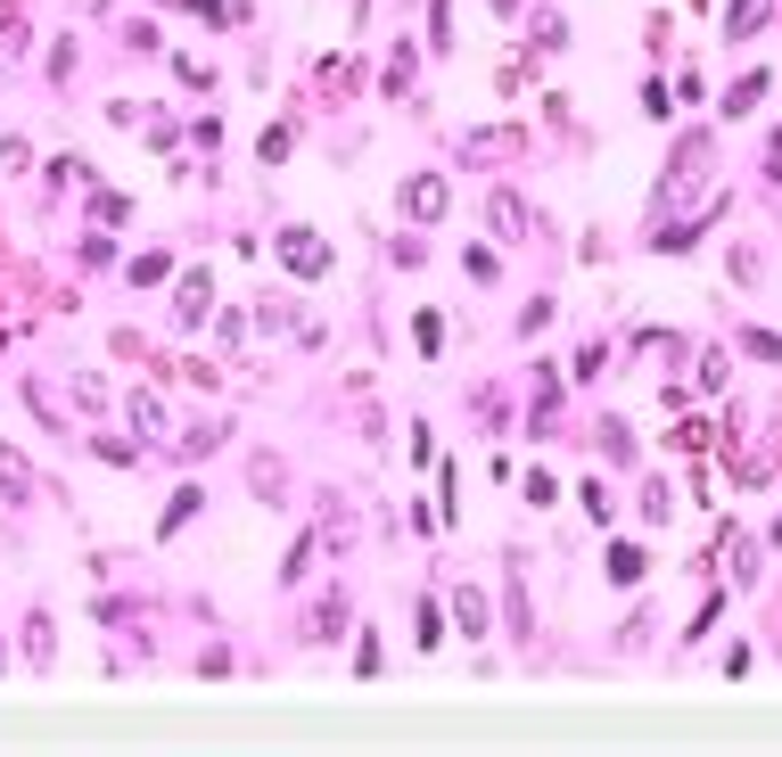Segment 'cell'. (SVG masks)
Returning <instances> with one entry per match:
<instances>
[{"instance_id": "cell-1", "label": "cell", "mask_w": 782, "mask_h": 757, "mask_svg": "<svg viewBox=\"0 0 782 757\" xmlns=\"http://www.w3.org/2000/svg\"><path fill=\"white\" fill-rule=\"evenodd\" d=\"M395 206H404L412 222H437L453 206V182L445 173H404V190H395Z\"/></svg>"}, {"instance_id": "cell-2", "label": "cell", "mask_w": 782, "mask_h": 757, "mask_svg": "<svg viewBox=\"0 0 782 757\" xmlns=\"http://www.w3.org/2000/svg\"><path fill=\"white\" fill-rule=\"evenodd\" d=\"M462 157H469V166H511V157H527V132L520 124H486V132L462 141Z\"/></svg>"}, {"instance_id": "cell-3", "label": "cell", "mask_w": 782, "mask_h": 757, "mask_svg": "<svg viewBox=\"0 0 782 757\" xmlns=\"http://www.w3.org/2000/svg\"><path fill=\"white\" fill-rule=\"evenodd\" d=\"M280 264H289L297 280H321V272H330V247H321V231L289 222V231H280Z\"/></svg>"}, {"instance_id": "cell-4", "label": "cell", "mask_w": 782, "mask_h": 757, "mask_svg": "<svg viewBox=\"0 0 782 757\" xmlns=\"http://www.w3.org/2000/svg\"><path fill=\"white\" fill-rule=\"evenodd\" d=\"M206 314H215V280H206V272H182V289H173V321H182V330H198Z\"/></svg>"}, {"instance_id": "cell-5", "label": "cell", "mask_w": 782, "mask_h": 757, "mask_svg": "<svg viewBox=\"0 0 782 757\" xmlns=\"http://www.w3.org/2000/svg\"><path fill=\"white\" fill-rule=\"evenodd\" d=\"M486 222H494V240H503V247H520V240H527V206H520V190H494Z\"/></svg>"}, {"instance_id": "cell-6", "label": "cell", "mask_w": 782, "mask_h": 757, "mask_svg": "<svg viewBox=\"0 0 782 757\" xmlns=\"http://www.w3.org/2000/svg\"><path fill=\"white\" fill-rule=\"evenodd\" d=\"M766 17H774V0H733V9H725V41H749Z\"/></svg>"}, {"instance_id": "cell-7", "label": "cell", "mask_w": 782, "mask_h": 757, "mask_svg": "<svg viewBox=\"0 0 782 757\" xmlns=\"http://www.w3.org/2000/svg\"><path fill=\"white\" fill-rule=\"evenodd\" d=\"M527 50H569V17H560V9H536V25H527Z\"/></svg>"}, {"instance_id": "cell-8", "label": "cell", "mask_w": 782, "mask_h": 757, "mask_svg": "<svg viewBox=\"0 0 782 757\" xmlns=\"http://www.w3.org/2000/svg\"><path fill=\"white\" fill-rule=\"evenodd\" d=\"M643 576H651L643 544H610V585H643Z\"/></svg>"}, {"instance_id": "cell-9", "label": "cell", "mask_w": 782, "mask_h": 757, "mask_svg": "<svg viewBox=\"0 0 782 757\" xmlns=\"http://www.w3.org/2000/svg\"><path fill=\"white\" fill-rule=\"evenodd\" d=\"M453 626H462L469 643L486 634V593H478V585H462V593H453Z\"/></svg>"}, {"instance_id": "cell-10", "label": "cell", "mask_w": 782, "mask_h": 757, "mask_svg": "<svg viewBox=\"0 0 782 757\" xmlns=\"http://www.w3.org/2000/svg\"><path fill=\"white\" fill-rule=\"evenodd\" d=\"M124 272H132V289H157V280L173 272V256H166V247H140V256H132Z\"/></svg>"}, {"instance_id": "cell-11", "label": "cell", "mask_w": 782, "mask_h": 757, "mask_svg": "<svg viewBox=\"0 0 782 757\" xmlns=\"http://www.w3.org/2000/svg\"><path fill=\"white\" fill-rule=\"evenodd\" d=\"M124 412H132V428H140V437H166V404H157L149 388H132V404H124Z\"/></svg>"}, {"instance_id": "cell-12", "label": "cell", "mask_w": 782, "mask_h": 757, "mask_svg": "<svg viewBox=\"0 0 782 757\" xmlns=\"http://www.w3.org/2000/svg\"><path fill=\"white\" fill-rule=\"evenodd\" d=\"M198 502H206V495H198V486H182V495H173V502H166V518H157V536H182L190 518H198Z\"/></svg>"}, {"instance_id": "cell-13", "label": "cell", "mask_w": 782, "mask_h": 757, "mask_svg": "<svg viewBox=\"0 0 782 757\" xmlns=\"http://www.w3.org/2000/svg\"><path fill=\"white\" fill-rule=\"evenodd\" d=\"M223 437H231L223 420H190V428H182V453H190V462H198V453H215V444H223Z\"/></svg>"}, {"instance_id": "cell-14", "label": "cell", "mask_w": 782, "mask_h": 757, "mask_svg": "<svg viewBox=\"0 0 782 757\" xmlns=\"http://www.w3.org/2000/svg\"><path fill=\"white\" fill-rule=\"evenodd\" d=\"M758 99H766V74H742V83H733V91H725V115H749V108H758Z\"/></svg>"}, {"instance_id": "cell-15", "label": "cell", "mask_w": 782, "mask_h": 757, "mask_svg": "<svg viewBox=\"0 0 782 757\" xmlns=\"http://www.w3.org/2000/svg\"><path fill=\"white\" fill-rule=\"evenodd\" d=\"M173 379H182V388H206V395H215V388H223V370H215V363H206V354H190V363H182V370H173Z\"/></svg>"}, {"instance_id": "cell-16", "label": "cell", "mask_w": 782, "mask_h": 757, "mask_svg": "<svg viewBox=\"0 0 782 757\" xmlns=\"http://www.w3.org/2000/svg\"><path fill=\"white\" fill-rule=\"evenodd\" d=\"M25 659H34V667L58 659V650H50V618H25Z\"/></svg>"}, {"instance_id": "cell-17", "label": "cell", "mask_w": 782, "mask_h": 757, "mask_svg": "<svg viewBox=\"0 0 782 757\" xmlns=\"http://www.w3.org/2000/svg\"><path fill=\"white\" fill-rule=\"evenodd\" d=\"M601 453H610V462H634V428L626 420H601Z\"/></svg>"}, {"instance_id": "cell-18", "label": "cell", "mask_w": 782, "mask_h": 757, "mask_svg": "<svg viewBox=\"0 0 782 757\" xmlns=\"http://www.w3.org/2000/svg\"><path fill=\"white\" fill-rule=\"evenodd\" d=\"M91 453H99V462H115V469L140 462V444H124V437H91Z\"/></svg>"}, {"instance_id": "cell-19", "label": "cell", "mask_w": 782, "mask_h": 757, "mask_svg": "<svg viewBox=\"0 0 782 757\" xmlns=\"http://www.w3.org/2000/svg\"><path fill=\"white\" fill-rule=\"evenodd\" d=\"M675 511V495H668V478H651V486H643V518H651V527H659V518H668Z\"/></svg>"}, {"instance_id": "cell-20", "label": "cell", "mask_w": 782, "mask_h": 757, "mask_svg": "<svg viewBox=\"0 0 782 757\" xmlns=\"http://www.w3.org/2000/svg\"><path fill=\"white\" fill-rule=\"evenodd\" d=\"M742 354H758V363H782V338H774V330H742Z\"/></svg>"}, {"instance_id": "cell-21", "label": "cell", "mask_w": 782, "mask_h": 757, "mask_svg": "<svg viewBox=\"0 0 782 757\" xmlns=\"http://www.w3.org/2000/svg\"><path fill=\"white\" fill-rule=\"evenodd\" d=\"M0 486H9V495H25V486H34V469H25L9 444H0Z\"/></svg>"}, {"instance_id": "cell-22", "label": "cell", "mask_w": 782, "mask_h": 757, "mask_svg": "<svg viewBox=\"0 0 782 757\" xmlns=\"http://www.w3.org/2000/svg\"><path fill=\"white\" fill-rule=\"evenodd\" d=\"M412 643H420V650L445 643V618H437V601H420V634H412Z\"/></svg>"}, {"instance_id": "cell-23", "label": "cell", "mask_w": 782, "mask_h": 757, "mask_svg": "<svg viewBox=\"0 0 782 757\" xmlns=\"http://www.w3.org/2000/svg\"><path fill=\"white\" fill-rule=\"evenodd\" d=\"M256 157H264V166H280V157H289V124H264V141H256Z\"/></svg>"}, {"instance_id": "cell-24", "label": "cell", "mask_w": 782, "mask_h": 757, "mask_svg": "<svg viewBox=\"0 0 782 757\" xmlns=\"http://www.w3.org/2000/svg\"><path fill=\"white\" fill-rule=\"evenodd\" d=\"M190 83V91H215V66H206V58H182V66H173Z\"/></svg>"}, {"instance_id": "cell-25", "label": "cell", "mask_w": 782, "mask_h": 757, "mask_svg": "<svg viewBox=\"0 0 782 757\" xmlns=\"http://www.w3.org/2000/svg\"><path fill=\"white\" fill-rule=\"evenodd\" d=\"M577 502H585V511H594V518H601V527H610V511H618V502H610V486H601V478H594V486H585V495H577Z\"/></svg>"}, {"instance_id": "cell-26", "label": "cell", "mask_w": 782, "mask_h": 757, "mask_svg": "<svg viewBox=\"0 0 782 757\" xmlns=\"http://www.w3.org/2000/svg\"><path fill=\"white\" fill-rule=\"evenodd\" d=\"M494 9H503V17H520V9H527V0H494Z\"/></svg>"}, {"instance_id": "cell-27", "label": "cell", "mask_w": 782, "mask_h": 757, "mask_svg": "<svg viewBox=\"0 0 782 757\" xmlns=\"http://www.w3.org/2000/svg\"><path fill=\"white\" fill-rule=\"evenodd\" d=\"M0 675H9V643H0Z\"/></svg>"}, {"instance_id": "cell-28", "label": "cell", "mask_w": 782, "mask_h": 757, "mask_svg": "<svg viewBox=\"0 0 782 757\" xmlns=\"http://www.w3.org/2000/svg\"><path fill=\"white\" fill-rule=\"evenodd\" d=\"M91 9H108V0H91Z\"/></svg>"}]
</instances>
